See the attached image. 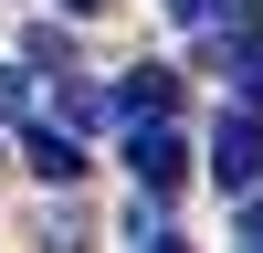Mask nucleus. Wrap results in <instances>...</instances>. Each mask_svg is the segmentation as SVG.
I'll return each mask as SVG.
<instances>
[{"label": "nucleus", "mask_w": 263, "mask_h": 253, "mask_svg": "<svg viewBox=\"0 0 263 253\" xmlns=\"http://www.w3.org/2000/svg\"><path fill=\"white\" fill-rule=\"evenodd\" d=\"M232 201H242V232L263 243V179H253V190H232Z\"/></svg>", "instance_id": "1a4fd4ad"}, {"label": "nucleus", "mask_w": 263, "mask_h": 253, "mask_svg": "<svg viewBox=\"0 0 263 253\" xmlns=\"http://www.w3.org/2000/svg\"><path fill=\"white\" fill-rule=\"evenodd\" d=\"M63 11H105V0H63Z\"/></svg>", "instance_id": "9b49d317"}, {"label": "nucleus", "mask_w": 263, "mask_h": 253, "mask_svg": "<svg viewBox=\"0 0 263 253\" xmlns=\"http://www.w3.org/2000/svg\"><path fill=\"white\" fill-rule=\"evenodd\" d=\"M168 21H190V32H211V21H221V0H158Z\"/></svg>", "instance_id": "0eeeda50"}, {"label": "nucleus", "mask_w": 263, "mask_h": 253, "mask_svg": "<svg viewBox=\"0 0 263 253\" xmlns=\"http://www.w3.org/2000/svg\"><path fill=\"white\" fill-rule=\"evenodd\" d=\"M105 105H116L126 127H147V116H179V74H168V63H137L126 84H105Z\"/></svg>", "instance_id": "f03ea898"}, {"label": "nucleus", "mask_w": 263, "mask_h": 253, "mask_svg": "<svg viewBox=\"0 0 263 253\" xmlns=\"http://www.w3.org/2000/svg\"><path fill=\"white\" fill-rule=\"evenodd\" d=\"M105 116H116V105H105V84H74V74H63V95H53V127H74V137H84V127H105Z\"/></svg>", "instance_id": "39448f33"}, {"label": "nucleus", "mask_w": 263, "mask_h": 253, "mask_svg": "<svg viewBox=\"0 0 263 253\" xmlns=\"http://www.w3.org/2000/svg\"><path fill=\"white\" fill-rule=\"evenodd\" d=\"M126 169H137V190H147V201H168V190L190 179V148H179V127H168V116L126 127Z\"/></svg>", "instance_id": "f257e3e1"}, {"label": "nucleus", "mask_w": 263, "mask_h": 253, "mask_svg": "<svg viewBox=\"0 0 263 253\" xmlns=\"http://www.w3.org/2000/svg\"><path fill=\"white\" fill-rule=\"evenodd\" d=\"M137 253H190V243H179V232H147V222H137Z\"/></svg>", "instance_id": "9d476101"}, {"label": "nucleus", "mask_w": 263, "mask_h": 253, "mask_svg": "<svg viewBox=\"0 0 263 253\" xmlns=\"http://www.w3.org/2000/svg\"><path fill=\"white\" fill-rule=\"evenodd\" d=\"M253 253H263V243H253Z\"/></svg>", "instance_id": "f8f14e48"}, {"label": "nucleus", "mask_w": 263, "mask_h": 253, "mask_svg": "<svg viewBox=\"0 0 263 253\" xmlns=\"http://www.w3.org/2000/svg\"><path fill=\"white\" fill-rule=\"evenodd\" d=\"M21 105H32V74H11V63H0V116H21Z\"/></svg>", "instance_id": "6e6552de"}, {"label": "nucleus", "mask_w": 263, "mask_h": 253, "mask_svg": "<svg viewBox=\"0 0 263 253\" xmlns=\"http://www.w3.org/2000/svg\"><path fill=\"white\" fill-rule=\"evenodd\" d=\"M21 148H32V169H42L53 190H74V179H84V137H74V127H53V116H42Z\"/></svg>", "instance_id": "20e7f679"}, {"label": "nucleus", "mask_w": 263, "mask_h": 253, "mask_svg": "<svg viewBox=\"0 0 263 253\" xmlns=\"http://www.w3.org/2000/svg\"><path fill=\"white\" fill-rule=\"evenodd\" d=\"M232 84H242V116H263V42L242 53V74H232Z\"/></svg>", "instance_id": "423d86ee"}, {"label": "nucleus", "mask_w": 263, "mask_h": 253, "mask_svg": "<svg viewBox=\"0 0 263 253\" xmlns=\"http://www.w3.org/2000/svg\"><path fill=\"white\" fill-rule=\"evenodd\" d=\"M211 179H221V190H253V179H263V127H253V116H221V137H211Z\"/></svg>", "instance_id": "7ed1b4c3"}]
</instances>
